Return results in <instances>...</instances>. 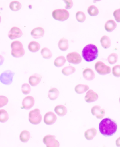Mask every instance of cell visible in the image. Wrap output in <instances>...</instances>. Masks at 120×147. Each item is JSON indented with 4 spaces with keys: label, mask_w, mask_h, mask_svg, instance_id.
Returning <instances> with one entry per match:
<instances>
[{
    "label": "cell",
    "mask_w": 120,
    "mask_h": 147,
    "mask_svg": "<svg viewBox=\"0 0 120 147\" xmlns=\"http://www.w3.org/2000/svg\"><path fill=\"white\" fill-rule=\"evenodd\" d=\"M117 129L116 122L108 118L103 119L99 124V131L105 137L112 136L116 132Z\"/></svg>",
    "instance_id": "1"
},
{
    "label": "cell",
    "mask_w": 120,
    "mask_h": 147,
    "mask_svg": "<svg viewBox=\"0 0 120 147\" xmlns=\"http://www.w3.org/2000/svg\"><path fill=\"white\" fill-rule=\"evenodd\" d=\"M99 51L96 46L93 44L87 45L82 51V56L86 61L91 62L98 58Z\"/></svg>",
    "instance_id": "2"
},
{
    "label": "cell",
    "mask_w": 120,
    "mask_h": 147,
    "mask_svg": "<svg viewBox=\"0 0 120 147\" xmlns=\"http://www.w3.org/2000/svg\"><path fill=\"white\" fill-rule=\"evenodd\" d=\"M11 47L12 49L11 55L14 57H21L25 55V50L20 42L19 41L13 42L11 44Z\"/></svg>",
    "instance_id": "3"
},
{
    "label": "cell",
    "mask_w": 120,
    "mask_h": 147,
    "mask_svg": "<svg viewBox=\"0 0 120 147\" xmlns=\"http://www.w3.org/2000/svg\"><path fill=\"white\" fill-rule=\"evenodd\" d=\"M42 120V116L39 109H36L30 111L29 114V121L33 124H38Z\"/></svg>",
    "instance_id": "4"
},
{
    "label": "cell",
    "mask_w": 120,
    "mask_h": 147,
    "mask_svg": "<svg viewBox=\"0 0 120 147\" xmlns=\"http://www.w3.org/2000/svg\"><path fill=\"white\" fill-rule=\"evenodd\" d=\"M52 16L56 20L64 22L69 18V12L66 9H56L52 12Z\"/></svg>",
    "instance_id": "5"
},
{
    "label": "cell",
    "mask_w": 120,
    "mask_h": 147,
    "mask_svg": "<svg viewBox=\"0 0 120 147\" xmlns=\"http://www.w3.org/2000/svg\"><path fill=\"white\" fill-rule=\"evenodd\" d=\"M14 75V72L12 71L9 70L5 71L0 75V82L3 84L9 85L12 83Z\"/></svg>",
    "instance_id": "6"
},
{
    "label": "cell",
    "mask_w": 120,
    "mask_h": 147,
    "mask_svg": "<svg viewBox=\"0 0 120 147\" xmlns=\"http://www.w3.org/2000/svg\"><path fill=\"white\" fill-rule=\"evenodd\" d=\"M95 70L100 75L108 74L111 72V68L109 66L106 65L104 63L99 61L95 63Z\"/></svg>",
    "instance_id": "7"
},
{
    "label": "cell",
    "mask_w": 120,
    "mask_h": 147,
    "mask_svg": "<svg viewBox=\"0 0 120 147\" xmlns=\"http://www.w3.org/2000/svg\"><path fill=\"white\" fill-rule=\"evenodd\" d=\"M43 142L46 147H59V142L56 140L54 135H47L43 138Z\"/></svg>",
    "instance_id": "8"
},
{
    "label": "cell",
    "mask_w": 120,
    "mask_h": 147,
    "mask_svg": "<svg viewBox=\"0 0 120 147\" xmlns=\"http://www.w3.org/2000/svg\"><path fill=\"white\" fill-rule=\"evenodd\" d=\"M67 60L69 63L74 64H79L82 61L80 55L76 52L70 53L67 55Z\"/></svg>",
    "instance_id": "9"
},
{
    "label": "cell",
    "mask_w": 120,
    "mask_h": 147,
    "mask_svg": "<svg viewBox=\"0 0 120 147\" xmlns=\"http://www.w3.org/2000/svg\"><path fill=\"white\" fill-rule=\"evenodd\" d=\"M22 35L23 33L21 30L19 28L15 27L11 28L8 34L9 38L11 40L20 38L22 36Z\"/></svg>",
    "instance_id": "10"
},
{
    "label": "cell",
    "mask_w": 120,
    "mask_h": 147,
    "mask_svg": "<svg viewBox=\"0 0 120 147\" xmlns=\"http://www.w3.org/2000/svg\"><path fill=\"white\" fill-rule=\"evenodd\" d=\"M91 113L94 116H95L98 119H102L105 115L104 109H101L99 106H95L91 109Z\"/></svg>",
    "instance_id": "11"
},
{
    "label": "cell",
    "mask_w": 120,
    "mask_h": 147,
    "mask_svg": "<svg viewBox=\"0 0 120 147\" xmlns=\"http://www.w3.org/2000/svg\"><path fill=\"white\" fill-rule=\"evenodd\" d=\"M99 98L98 94L91 90H88L86 93L85 99L87 103H92L97 100Z\"/></svg>",
    "instance_id": "12"
},
{
    "label": "cell",
    "mask_w": 120,
    "mask_h": 147,
    "mask_svg": "<svg viewBox=\"0 0 120 147\" xmlns=\"http://www.w3.org/2000/svg\"><path fill=\"white\" fill-rule=\"evenodd\" d=\"M34 103V98L32 96H27L23 100V107H22V109L27 110L30 109L33 107Z\"/></svg>",
    "instance_id": "13"
},
{
    "label": "cell",
    "mask_w": 120,
    "mask_h": 147,
    "mask_svg": "<svg viewBox=\"0 0 120 147\" xmlns=\"http://www.w3.org/2000/svg\"><path fill=\"white\" fill-rule=\"evenodd\" d=\"M56 115L52 112H48L46 113L44 118V123L47 125L54 124L56 123Z\"/></svg>",
    "instance_id": "14"
},
{
    "label": "cell",
    "mask_w": 120,
    "mask_h": 147,
    "mask_svg": "<svg viewBox=\"0 0 120 147\" xmlns=\"http://www.w3.org/2000/svg\"><path fill=\"white\" fill-rule=\"evenodd\" d=\"M45 34V31L42 28L38 27L33 29L31 32L32 36L35 39L42 38Z\"/></svg>",
    "instance_id": "15"
},
{
    "label": "cell",
    "mask_w": 120,
    "mask_h": 147,
    "mask_svg": "<svg viewBox=\"0 0 120 147\" xmlns=\"http://www.w3.org/2000/svg\"><path fill=\"white\" fill-rule=\"evenodd\" d=\"M42 79V76L38 74H34L30 77L29 82L32 86H36L40 83Z\"/></svg>",
    "instance_id": "16"
},
{
    "label": "cell",
    "mask_w": 120,
    "mask_h": 147,
    "mask_svg": "<svg viewBox=\"0 0 120 147\" xmlns=\"http://www.w3.org/2000/svg\"><path fill=\"white\" fill-rule=\"evenodd\" d=\"M83 76L85 78V79L89 81L93 80L95 78V74L91 69H86L83 71Z\"/></svg>",
    "instance_id": "17"
},
{
    "label": "cell",
    "mask_w": 120,
    "mask_h": 147,
    "mask_svg": "<svg viewBox=\"0 0 120 147\" xmlns=\"http://www.w3.org/2000/svg\"><path fill=\"white\" fill-rule=\"evenodd\" d=\"M54 111L57 115L60 116H63L66 115L67 113V109L66 107L62 105H59L56 106L54 109Z\"/></svg>",
    "instance_id": "18"
},
{
    "label": "cell",
    "mask_w": 120,
    "mask_h": 147,
    "mask_svg": "<svg viewBox=\"0 0 120 147\" xmlns=\"http://www.w3.org/2000/svg\"><path fill=\"white\" fill-rule=\"evenodd\" d=\"M97 130L94 128L89 129L85 132V138L87 140H91L93 139L94 137L96 135Z\"/></svg>",
    "instance_id": "19"
},
{
    "label": "cell",
    "mask_w": 120,
    "mask_h": 147,
    "mask_svg": "<svg viewBox=\"0 0 120 147\" xmlns=\"http://www.w3.org/2000/svg\"><path fill=\"white\" fill-rule=\"evenodd\" d=\"M116 27L117 24L116 22L113 20H108L105 25V30L108 32H112Z\"/></svg>",
    "instance_id": "20"
},
{
    "label": "cell",
    "mask_w": 120,
    "mask_h": 147,
    "mask_svg": "<svg viewBox=\"0 0 120 147\" xmlns=\"http://www.w3.org/2000/svg\"><path fill=\"white\" fill-rule=\"evenodd\" d=\"M69 41L67 39L62 38L58 43V47L61 51H65L69 48Z\"/></svg>",
    "instance_id": "21"
},
{
    "label": "cell",
    "mask_w": 120,
    "mask_h": 147,
    "mask_svg": "<svg viewBox=\"0 0 120 147\" xmlns=\"http://www.w3.org/2000/svg\"><path fill=\"white\" fill-rule=\"evenodd\" d=\"M59 95V91H58V90L56 88H54L49 90L48 96L50 100H55L57 98Z\"/></svg>",
    "instance_id": "22"
},
{
    "label": "cell",
    "mask_w": 120,
    "mask_h": 147,
    "mask_svg": "<svg viewBox=\"0 0 120 147\" xmlns=\"http://www.w3.org/2000/svg\"><path fill=\"white\" fill-rule=\"evenodd\" d=\"M40 48V45L39 43L36 41H32L28 45V49L32 52L35 53L39 51Z\"/></svg>",
    "instance_id": "23"
},
{
    "label": "cell",
    "mask_w": 120,
    "mask_h": 147,
    "mask_svg": "<svg viewBox=\"0 0 120 147\" xmlns=\"http://www.w3.org/2000/svg\"><path fill=\"white\" fill-rule=\"evenodd\" d=\"M100 43L103 48L107 49V48H109L111 46V40L108 36H104L100 39Z\"/></svg>",
    "instance_id": "24"
},
{
    "label": "cell",
    "mask_w": 120,
    "mask_h": 147,
    "mask_svg": "<svg viewBox=\"0 0 120 147\" xmlns=\"http://www.w3.org/2000/svg\"><path fill=\"white\" fill-rule=\"evenodd\" d=\"M89 87L87 85L78 84L76 86L75 88V90L77 93L81 94L86 92L88 90Z\"/></svg>",
    "instance_id": "25"
},
{
    "label": "cell",
    "mask_w": 120,
    "mask_h": 147,
    "mask_svg": "<svg viewBox=\"0 0 120 147\" xmlns=\"http://www.w3.org/2000/svg\"><path fill=\"white\" fill-rule=\"evenodd\" d=\"M66 60L64 56H58L54 60V64L57 67H61L64 65L66 63Z\"/></svg>",
    "instance_id": "26"
},
{
    "label": "cell",
    "mask_w": 120,
    "mask_h": 147,
    "mask_svg": "<svg viewBox=\"0 0 120 147\" xmlns=\"http://www.w3.org/2000/svg\"><path fill=\"white\" fill-rule=\"evenodd\" d=\"M30 132L25 130L21 132L20 134V140L23 142H27L30 139Z\"/></svg>",
    "instance_id": "27"
},
{
    "label": "cell",
    "mask_w": 120,
    "mask_h": 147,
    "mask_svg": "<svg viewBox=\"0 0 120 147\" xmlns=\"http://www.w3.org/2000/svg\"><path fill=\"white\" fill-rule=\"evenodd\" d=\"M21 4L18 1H11L9 4V8L11 10L14 11H19L21 8Z\"/></svg>",
    "instance_id": "28"
},
{
    "label": "cell",
    "mask_w": 120,
    "mask_h": 147,
    "mask_svg": "<svg viewBox=\"0 0 120 147\" xmlns=\"http://www.w3.org/2000/svg\"><path fill=\"white\" fill-rule=\"evenodd\" d=\"M76 69L75 67H73L72 66H68L67 67L64 68L62 70V73L64 75L66 76H69V75L72 74L74 72H75Z\"/></svg>",
    "instance_id": "29"
},
{
    "label": "cell",
    "mask_w": 120,
    "mask_h": 147,
    "mask_svg": "<svg viewBox=\"0 0 120 147\" xmlns=\"http://www.w3.org/2000/svg\"><path fill=\"white\" fill-rule=\"evenodd\" d=\"M41 54L43 57L45 59H50L52 56V53L51 51L47 47H44L41 50Z\"/></svg>",
    "instance_id": "30"
},
{
    "label": "cell",
    "mask_w": 120,
    "mask_h": 147,
    "mask_svg": "<svg viewBox=\"0 0 120 147\" xmlns=\"http://www.w3.org/2000/svg\"><path fill=\"white\" fill-rule=\"evenodd\" d=\"M9 119V115L7 111L4 109L0 110V122L5 123Z\"/></svg>",
    "instance_id": "31"
},
{
    "label": "cell",
    "mask_w": 120,
    "mask_h": 147,
    "mask_svg": "<svg viewBox=\"0 0 120 147\" xmlns=\"http://www.w3.org/2000/svg\"><path fill=\"white\" fill-rule=\"evenodd\" d=\"M87 12L90 16H97L99 14V9L95 6L91 5L89 6L88 8Z\"/></svg>",
    "instance_id": "32"
},
{
    "label": "cell",
    "mask_w": 120,
    "mask_h": 147,
    "mask_svg": "<svg viewBox=\"0 0 120 147\" xmlns=\"http://www.w3.org/2000/svg\"><path fill=\"white\" fill-rule=\"evenodd\" d=\"M107 60L109 64H115L117 62L118 55L115 53L110 54L107 58Z\"/></svg>",
    "instance_id": "33"
},
{
    "label": "cell",
    "mask_w": 120,
    "mask_h": 147,
    "mask_svg": "<svg viewBox=\"0 0 120 147\" xmlns=\"http://www.w3.org/2000/svg\"><path fill=\"white\" fill-rule=\"evenodd\" d=\"M76 19L79 22H83L86 20V16L85 14L82 11H78L76 15Z\"/></svg>",
    "instance_id": "34"
},
{
    "label": "cell",
    "mask_w": 120,
    "mask_h": 147,
    "mask_svg": "<svg viewBox=\"0 0 120 147\" xmlns=\"http://www.w3.org/2000/svg\"><path fill=\"white\" fill-rule=\"evenodd\" d=\"M31 90L30 86L27 83L23 84L22 86V91L25 95H27L30 93Z\"/></svg>",
    "instance_id": "35"
},
{
    "label": "cell",
    "mask_w": 120,
    "mask_h": 147,
    "mask_svg": "<svg viewBox=\"0 0 120 147\" xmlns=\"http://www.w3.org/2000/svg\"><path fill=\"white\" fill-rule=\"evenodd\" d=\"M112 73L113 76L116 77H120V65H116L112 69Z\"/></svg>",
    "instance_id": "36"
},
{
    "label": "cell",
    "mask_w": 120,
    "mask_h": 147,
    "mask_svg": "<svg viewBox=\"0 0 120 147\" xmlns=\"http://www.w3.org/2000/svg\"><path fill=\"white\" fill-rule=\"evenodd\" d=\"M8 103V98L3 96H0V108L6 106Z\"/></svg>",
    "instance_id": "37"
},
{
    "label": "cell",
    "mask_w": 120,
    "mask_h": 147,
    "mask_svg": "<svg viewBox=\"0 0 120 147\" xmlns=\"http://www.w3.org/2000/svg\"><path fill=\"white\" fill-rule=\"evenodd\" d=\"M113 16L117 22H120V9H116L113 12Z\"/></svg>",
    "instance_id": "38"
},
{
    "label": "cell",
    "mask_w": 120,
    "mask_h": 147,
    "mask_svg": "<svg viewBox=\"0 0 120 147\" xmlns=\"http://www.w3.org/2000/svg\"><path fill=\"white\" fill-rule=\"evenodd\" d=\"M63 1L66 4V6H65L66 9H70L72 7L73 3L72 0H63Z\"/></svg>",
    "instance_id": "39"
},
{
    "label": "cell",
    "mask_w": 120,
    "mask_h": 147,
    "mask_svg": "<svg viewBox=\"0 0 120 147\" xmlns=\"http://www.w3.org/2000/svg\"><path fill=\"white\" fill-rule=\"evenodd\" d=\"M116 145L117 147H120V137L116 140Z\"/></svg>",
    "instance_id": "40"
},
{
    "label": "cell",
    "mask_w": 120,
    "mask_h": 147,
    "mask_svg": "<svg viewBox=\"0 0 120 147\" xmlns=\"http://www.w3.org/2000/svg\"><path fill=\"white\" fill-rule=\"evenodd\" d=\"M4 60V58L3 57V56L2 55H0V66L1 65L3 64Z\"/></svg>",
    "instance_id": "41"
},
{
    "label": "cell",
    "mask_w": 120,
    "mask_h": 147,
    "mask_svg": "<svg viewBox=\"0 0 120 147\" xmlns=\"http://www.w3.org/2000/svg\"><path fill=\"white\" fill-rule=\"evenodd\" d=\"M94 1H100L101 0H94Z\"/></svg>",
    "instance_id": "42"
},
{
    "label": "cell",
    "mask_w": 120,
    "mask_h": 147,
    "mask_svg": "<svg viewBox=\"0 0 120 147\" xmlns=\"http://www.w3.org/2000/svg\"><path fill=\"white\" fill-rule=\"evenodd\" d=\"M1 22V16H0V22Z\"/></svg>",
    "instance_id": "43"
},
{
    "label": "cell",
    "mask_w": 120,
    "mask_h": 147,
    "mask_svg": "<svg viewBox=\"0 0 120 147\" xmlns=\"http://www.w3.org/2000/svg\"><path fill=\"white\" fill-rule=\"evenodd\" d=\"M119 102H120V98H119Z\"/></svg>",
    "instance_id": "44"
}]
</instances>
